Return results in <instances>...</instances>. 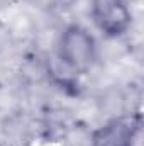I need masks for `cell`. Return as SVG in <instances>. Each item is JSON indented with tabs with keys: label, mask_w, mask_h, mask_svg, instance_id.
Instances as JSON below:
<instances>
[{
	"label": "cell",
	"mask_w": 144,
	"mask_h": 146,
	"mask_svg": "<svg viewBox=\"0 0 144 146\" xmlns=\"http://www.w3.org/2000/svg\"><path fill=\"white\" fill-rule=\"evenodd\" d=\"M98 41L95 34L78 24H66L56 37V58L68 73H88L98 61Z\"/></svg>",
	"instance_id": "cell-1"
},
{
	"label": "cell",
	"mask_w": 144,
	"mask_h": 146,
	"mask_svg": "<svg viewBox=\"0 0 144 146\" xmlns=\"http://www.w3.org/2000/svg\"><path fill=\"white\" fill-rule=\"evenodd\" d=\"M90 17L107 39L126 36L132 27V7L127 0H90Z\"/></svg>",
	"instance_id": "cell-2"
},
{
	"label": "cell",
	"mask_w": 144,
	"mask_h": 146,
	"mask_svg": "<svg viewBox=\"0 0 144 146\" xmlns=\"http://www.w3.org/2000/svg\"><path fill=\"white\" fill-rule=\"evenodd\" d=\"M141 136V115L137 112L108 117L88 139V146H137Z\"/></svg>",
	"instance_id": "cell-3"
},
{
	"label": "cell",
	"mask_w": 144,
	"mask_h": 146,
	"mask_svg": "<svg viewBox=\"0 0 144 146\" xmlns=\"http://www.w3.org/2000/svg\"><path fill=\"white\" fill-rule=\"evenodd\" d=\"M81 0H51V3H53V7L56 9V10H61V12H65V10H71L75 5H78Z\"/></svg>",
	"instance_id": "cell-4"
},
{
	"label": "cell",
	"mask_w": 144,
	"mask_h": 146,
	"mask_svg": "<svg viewBox=\"0 0 144 146\" xmlns=\"http://www.w3.org/2000/svg\"><path fill=\"white\" fill-rule=\"evenodd\" d=\"M127 2H129V3H132V2H136V0H127Z\"/></svg>",
	"instance_id": "cell-5"
}]
</instances>
